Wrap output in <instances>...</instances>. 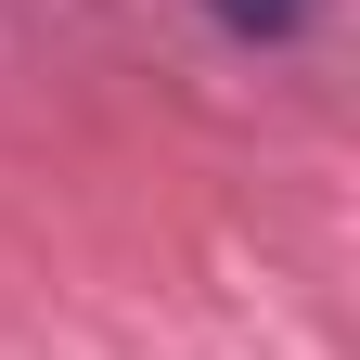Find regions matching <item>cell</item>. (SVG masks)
<instances>
[{
    "label": "cell",
    "mask_w": 360,
    "mask_h": 360,
    "mask_svg": "<svg viewBox=\"0 0 360 360\" xmlns=\"http://www.w3.org/2000/svg\"><path fill=\"white\" fill-rule=\"evenodd\" d=\"M206 26H219V39H245V52H270V39H296V26H309V0H206Z\"/></svg>",
    "instance_id": "6da1fadb"
}]
</instances>
